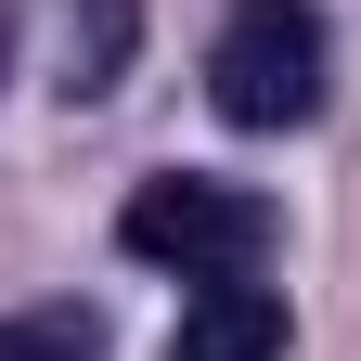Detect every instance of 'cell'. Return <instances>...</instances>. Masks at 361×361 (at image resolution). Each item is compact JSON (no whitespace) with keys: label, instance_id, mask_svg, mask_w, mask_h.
Returning <instances> with one entry per match:
<instances>
[{"label":"cell","instance_id":"6","mask_svg":"<svg viewBox=\"0 0 361 361\" xmlns=\"http://www.w3.org/2000/svg\"><path fill=\"white\" fill-rule=\"evenodd\" d=\"M0 65H13V13H0Z\"/></svg>","mask_w":361,"mask_h":361},{"label":"cell","instance_id":"4","mask_svg":"<svg viewBox=\"0 0 361 361\" xmlns=\"http://www.w3.org/2000/svg\"><path fill=\"white\" fill-rule=\"evenodd\" d=\"M0 361H104V310H78V297L0 310Z\"/></svg>","mask_w":361,"mask_h":361},{"label":"cell","instance_id":"5","mask_svg":"<svg viewBox=\"0 0 361 361\" xmlns=\"http://www.w3.org/2000/svg\"><path fill=\"white\" fill-rule=\"evenodd\" d=\"M129 0H90V26H65V104H90V90H116V65H129Z\"/></svg>","mask_w":361,"mask_h":361},{"label":"cell","instance_id":"3","mask_svg":"<svg viewBox=\"0 0 361 361\" xmlns=\"http://www.w3.org/2000/svg\"><path fill=\"white\" fill-rule=\"evenodd\" d=\"M168 361H284V297L258 284H194L180 297V323H168Z\"/></svg>","mask_w":361,"mask_h":361},{"label":"cell","instance_id":"1","mask_svg":"<svg viewBox=\"0 0 361 361\" xmlns=\"http://www.w3.org/2000/svg\"><path fill=\"white\" fill-rule=\"evenodd\" d=\"M323 78H336V39H323L310 0H233L219 39H207V104L233 129H310Z\"/></svg>","mask_w":361,"mask_h":361},{"label":"cell","instance_id":"2","mask_svg":"<svg viewBox=\"0 0 361 361\" xmlns=\"http://www.w3.org/2000/svg\"><path fill=\"white\" fill-rule=\"evenodd\" d=\"M116 245L142 271H180V284H245L271 258V194L207 180V168H168V180H142V194L116 207Z\"/></svg>","mask_w":361,"mask_h":361}]
</instances>
